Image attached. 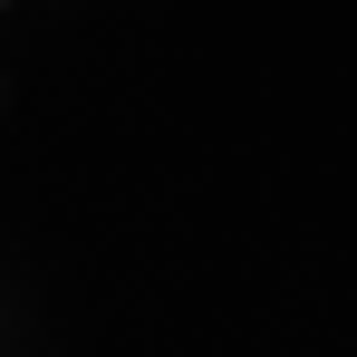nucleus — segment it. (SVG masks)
<instances>
[]
</instances>
